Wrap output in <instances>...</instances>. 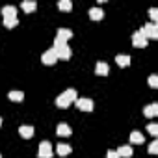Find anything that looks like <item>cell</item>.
Masks as SVG:
<instances>
[{"mask_svg":"<svg viewBox=\"0 0 158 158\" xmlns=\"http://www.w3.org/2000/svg\"><path fill=\"white\" fill-rule=\"evenodd\" d=\"M76 99H78L76 89L69 88V89H65V91H63V93L56 99V106H58V108H67V106H69V104H73Z\"/></svg>","mask_w":158,"mask_h":158,"instance_id":"obj_1","label":"cell"},{"mask_svg":"<svg viewBox=\"0 0 158 158\" xmlns=\"http://www.w3.org/2000/svg\"><path fill=\"white\" fill-rule=\"evenodd\" d=\"M139 32L145 35L147 41H149V39H156V37H158V24H156V23H147V24H143V26L139 28Z\"/></svg>","mask_w":158,"mask_h":158,"instance_id":"obj_2","label":"cell"},{"mask_svg":"<svg viewBox=\"0 0 158 158\" xmlns=\"http://www.w3.org/2000/svg\"><path fill=\"white\" fill-rule=\"evenodd\" d=\"M52 152H54V149H52V145H50V141H41L39 143V149H37V154H39V158H52Z\"/></svg>","mask_w":158,"mask_h":158,"instance_id":"obj_3","label":"cell"},{"mask_svg":"<svg viewBox=\"0 0 158 158\" xmlns=\"http://www.w3.org/2000/svg\"><path fill=\"white\" fill-rule=\"evenodd\" d=\"M74 104H76L78 110H82V112H91L93 110V101L91 99H76Z\"/></svg>","mask_w":158,"mask_h":158,"instance_id":"obj_4","label":"cell"},{"mask_svg":"<svg viewBox=\"0 0 158 158\" xmlns=\"http://www.w3.org/2000/svg\"><path fill=\"white\" fill-rule=\"evenodd\" d=\"M41 61H43L45 65H54V63L58 61V56H56V52H54L52 48H48V50H45V52H43Z\"/></svg>","mask_w":158,"mask_h":158,"instance_id":"obj_5","label":"cell"},{"mask_svg":"<svg viewBox=\"0 0 158 158\" xmlns=\"http://www.w3.org/2000/svg\"><path fill=\"white\" fill-rule=\"evenodd\" d=\"M132 43H134V47H138V48H145V47H147V39H145V35H143L139 30L132 35Z\"/></svg>","mask_w":158,"mask_h":158,"instance_id":"obj_6","label":"cell"},{"mask_svg":"<svg viewBox=\"0 0 158 158\" xmlns=\"http://www.w3.org/2000/svg\"><path fill=\"white\" fill-rule=\"evenodd\" d=\"M54 52H56L58 60H71V56H73V50H71L69 45H65V47H61V48H58Z\"/></svg>","mask_w":158,"mask_h":158,"instance_id":"obj_7","label":"cell"},{"mask_svg":"<svg viewBox=\"0 0 158 158\" xmlns=\"http://www.w3.org/2000/svg\"><path fill=\"white\" fill-rule=\"evenodd\" d=\"M115 152L119 154V158H130V156L134 154V149H132L130 145H121Z\"/></svg>","mask_w":158,"mask_h":158,"instance_id":"obj_8","label":"cell"},{"mask_svg":"<svg viewBox=\"0 0 158 158\" xmlns=\"http://www.w3.org/2000/svg\"><path fill=\"white\" fill-rule=\"evenodd\" d=\"M56 132H58V136H61V138H67V136L73 134V130H71V127H69L67 123H60L58 128H56Z\"/></svg>","mask_w":158,"mask_h":158,"instance_id":"obj_9","label":"cell"},{"mask_svg":"<svg viewBox=\"0 0 158 158\" xmlns=\"http://www.w3.org/2000/svg\"><path fill=\"white\" fill-rule=\"evenodd\" d=\"M19 134H21L24 139H30V138L34 136V127H32V125H23V127H19Z\"/></svg>","mask_w":158,"mask_h":158,"instance_id":"obj_10","label":"cell"},{"mask_svg":"<svg viewBox=\"0 0 158 158\" xmlns=\"http://www.w3.org/2000/svg\"><path fill=\"white\" fill-rule=\"evenodd\" d=\"M115 63L119 67H128L130 65V56L128 54H117L115 56Z\"/></svg>","mask_w":158,"mask_h":158,"instance_id":"obj_11","label":"cell"},{"mask_svg":"<svg viewBox=\"0 0 158 158\" xmlns=\"http://www.w3.org/2000/svg\"><path fill=\"white\" fill-rule=\"evenodd\" d=\"M95 73H97L99 76H106V74L110 73V67H108V63H104V61H99V63L95 65Z\"/></svg>","mask_w":158,"mask_h":158,"instance_id":"obj_12","label":"cell"},{"mask_svg":"<svg viewBox=\"0 0 158 158\" xmlns=\"http://www.w3.org/2000/svg\"><path fill=\"white\" fill-rule=\"evenodd\" d=\"M56 37L67 43V41H69V39L73 37V32H71L69 28H60V30H58V35H56Z\"/></svg>","mask_w":158,"mask_h":158,"instance_id":"obj_13","label":"cell"},{"mask_svg":"<svg viewBox=\"0 0 158 158\" xmlns=\"http://www.w3.org/2000/svg\"><path fill=\"white\" fill-rule=\"evenodd\" d=\"M71 145H67V143H58L56 145V152L60 154V156H67V154H71Z\"/></svg>","mask_w":158,"mask_h":158,"instance_id":"obj_14","label":"cell"},{"mask_svg":"<svg viewBox=\"0 0 158 158\" xmlns=\"http://www.w3.org/2000/svg\"><path fill=\"white\" fill-rule=\"evenodd\" d=\"M143 114H145L147 117H154V115H158V104H156V102H152V104H149V106H145V110H143Z\"/></svg>","mask_w":158,"mask_h":158,"instance_id":"obj_15","label":"cell"},{"mask_svg":"<svg viewBox=\"0 0 158 158\" xmlns=\"http://www.w3.org/2000/svg\"><path fill=\"white\" fill-rule=\"evenodd\" d=\"M143 141H145V136H143L141 132L134 130V132L130 134V143H134V145H139V143H143Z\"/></svg>","mask_w":158,"mask_h":158,"instance_id":"obj_16","label":"cell"},{"mask_svg":"<svg viewBox=\"0 0 158 158\" xmlns=\"http://www.w3.org/2000/svg\"><path fill=\"white\" fill-rule=\"evenodd\" d=\"M104 17V11L101 10V8H91L89 10V19H93V21H101Z\"/></svg>","mask_w":158,"mask_h":158,"instance_id":"obj_17","label":"cell"},{"mask_svg":"<svg viewBox=\"0 0 158 158\" xmlns=\"http://www.w3.org/2000/svg\"><path fill=\"white\" fill-rule=\"evenodd\" d=\"M8 99H10V101H15V102H21V101L24 99V93L19 91V89H13V91L8 93Z\"/></svg>","mask_w":158,"mask_h":158,"instance_id":"obj_18","label":"cell"},{"mask_svg":"<svg viewBox=\"0 0 158 158\" xmlns=\"http://www.w3.org/2000/svg\"><path fill=\"white\" fill-rule=\"evenodd\" d=\"M21 8H23V10H24L26 13H32V11H34V10L37 8V4L34 2V0H24V2L21 4Z\"/></svg>","mask_w":158,"mask_h":158,"instance_id":"obj_19","label":"cell"},{"mask_svg":"<svg viewBox=\"0 0 158 158\" xmlns=\"http://www.w3.org/2000/svg\"><path fill=\"white\" fill-rule=\"evenodd\" d=\"M2 15L4 17H17V8L15 6H4L2 8Z\"/></svg>","mask_w":158,"mask_h":158,"instance_id":"obj_20","label":"cell"},{"mask_svg":"<svg viewBox=\"0 0 158 158\" xmlns=\"http://www.w3.org/2000/svg\"><path fill=\"white\" fill-rule=\"evenodd\" d=\"M17 24H19V19H17V17H4V26H6V28L11 30V28H15Z\"/></svg>","mask_w":158,"mask_h":158,"instance_id":"obj_21","label":"cell"},{"mask_svg":"<svg viewBox=\"0 0 158 158\" xmlns=\"http://www.w3.org/2000/svg\"><path fill=\"white\" fill-rule=\"evenodd\" d=\"M58 8H60L61 11H71V10H73V2H71V0H60V2H58Z\"/></svg>","mask_w":158,"mask_h":158,"instance_id":"obj_22","label":"cell"},{"mask_svg":"<svg viewBox=\"0 0 158 158\" xmlns=\"http://www.w3.org/2000/svg\"><path fill=\"white\" fill-rule=\"evenodd\" d=\"M147 132H149L152 138H156V136H158V125H156V123H149V125H147Z\"/></svg>","mask_w":158,"mask_h":158,"instance_id":"obj_23","label":"cell"},{"mask_svg":"<svg viewBox=\"0 0 158 158\" xmlns=\"http://www.w3.org/2000/svg\"><path fill=\"white\" fill-rule=\"evenodd\" d=\"M149 86L151 88H158V74H151L149 76Z\"/></svg>","mask_w":158,"mask_h":158,"instance_id":"obj_24","label":"cell"},{"mask_svg":"<svg viewBox=\"0 0 158 158\" xmlns=\"http://www.w3.org/2000/svg\"><path fill=\"white\" fill-rule=\"evenodd\" d=\"M149 152H151V154H156V152H158V141H156V139L149 145Z\"/></svg>","mask_w":158,"mask_h":158,"instance_id":"obj_25","label":"cell"},{"mask_svg":"<svg viewBox=\"0 0 158 158\" xmlns=\"http://www.w3.org/2000/svg\"><path fill=\"white\" fill-rule=\"evenodd\" d=\"M149 15H151V19H152V23H154V21L158 19V10H156V8H151V10H149Z\"/></svg>","mask_w":158,"mask_h":158,"instance_id":"obj_26","label":"cell"},{"mask_svg":"<svg viewBox=\"0 0 158 158\" xmlns=\"http://www.w3.org/2000/svg\"><path fill=\"white\" fill-rule=\"evenodd\" d=\"M106 158H119V154H117L115 151H108V152H106Z\"/></svg>","mask_w":158,"mask_h":158,"instance_id":"obj_27","label":"cell"},{"mask_svg":"<svg viewBox=\"0 0 158 158\" xmlns=\"http://www.w3.org/2000/svg\"><path fill=\"white\" fill-rule=\"evenodd\" d=\"M0 127H2V117H0Z\"/></svg>","mask_w":158,"mask_h":158,"instance_id":"obj_28","label":"cell"},{"mask_svg":"<svg viewBox=\"0 0 158 158\" xmlns=\"http://www.w3.org/2000/svg\"><path fill=\"white\" fill-rule=\"evenodd\" d=\"M0 158H2V154H0Z\"/></svg>","mask_w":158,"mask_h":158,"instance_id":"obj_29","label":"cell"}]
</instances>
